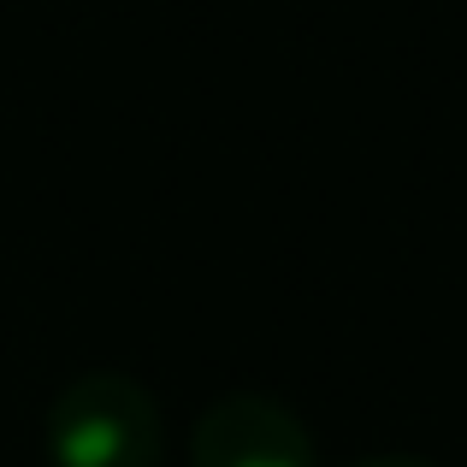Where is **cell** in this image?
<instances>
[{"label": "cell", "mask_w": 467, "mask_h": 467, "mask_svg": "<svg viewBox=\"0 0 467 467\" xmlns=\"http://www.w3.org/2000/svg\"><path fill=\"white\" fill-rule=\"evenodd\" d=\"M42 450L47 467H160L166 432L154 397L137 379L83 373L47 402Z\"/></svg>", "instance_id": "obj_1"}, {"label": "cell", "mask_w": 467, "mask_h": 467, "mask_svg": "<svg viewBox=\"0 0 467 467\" xmlns=\"http://www.w3.org/2000/svg\"><path fill=\"white\" fill-rule=\"evenodd\" d=\"M190 467H319V450L285 402L237 390L195 420Z\"/></svg>", "instance_id": "obj_2"}, {"label": "cell", "mask_w": 467, "mask_h": 467, "mask_svg": "<svg viewBox=\"0 0 467 467\" xmlns=\"http://www.w3.org/2000/svg\"><path fill=\"white\" fill-rule=\"evenodd\" d=\"M355 467H438V462H420V456H373V462H355Z\"/></svg>", "instance_id": "obj_3"}]
</instances>
